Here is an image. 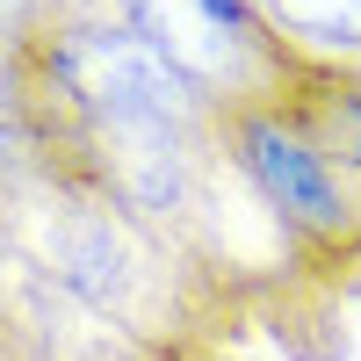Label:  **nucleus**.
Masks as SVG:
<instances>
[{
    "label": "nucleus",
    "instance_id": "obj_1",
    "mask_svg": "<svg viewBox=\"0 0 361 361\" xmlns=\"http://www.w3.org/2000/svg\"><path fill=\"white\" fill-rule=\"evenodd\" d=\"M8 246L44 267L58 289H73L87 311L123 325L159 361H224V340L238 333V296L209 267L137 224L109 188H94L58 145L8 102Z\"/></svg>",
    "mask_w": 361,
    "mask_h": 361
},
{
    "label": "nucleus",
    "instance_id": "obj_2",
    "mask_svg": "<svg viewBox=\"0 0 361 361\" xmlns=\"http://www.w3.org/2000/svg\"><path fill=\"white\" fill-rule=\"evenodd\" d=\"M217 145L246 173L260 209L289 231V246L304 253L311 275L318 282H354V267H361V202L333 173V159L304 137V123L275 94H238V102H217Z\"/></svg>",
    "mask_w": 361,
    "mask_h": 361
},
{
    "label": "nucleus",
    "instance_id": "obj_3",
    "mask_svg": "<svg viewBox=\"0 0 361 361\" xmlns=\"http://www.w3.org/2000/svg\"><path fill=\"white\" fill-rule=\"evenodd\" d=\"M8 354L22 361H159L145 340H130L102 311H87L73 289H58L44 267H29L15 246H8Z\"/></svg>",
    "mask_w": 361,
    "mask_h": 361
},
{
    "label": "nucleus",
    "instance_id": "obj_4",
    "mask_svg": "<svg viewBox=\"0 0 361 361\" xmlns=\"http://www.w3.org/2000/svg\"><path fill=\"white\" fill-rule=\"evenodd\" d=\"M275 44L282 80L296 73H354L361 80V0H253Z\"/></svg>",
    "mask_w": 361,
    "mask_h": 361
},
{
    "label": "nucleus",
    "instance_id": "obj_5",
    "mask_svg": "<svg viewBox=\"0 0 361 361\" xmlns=\"http://www.w3.org/2000/svg\"><path fill=\"white\" fill-rule=\"evenodd\" d=\"M275 102L304 123V137L333 159V173L361 202V80L354 73H296L275 87Z\"/></svg>",
    "mask_w": 361,
    "mask_h": 361
},
{
    "label": "nucleus",
    "instance_id": "obj_6",
    "mask_svg": "<svg viewBox=\"0 0 361 361\" xmlns=\"http://www.w3.org/2000/svg\"><path fill=\"white\" fill-rule=\"evenodd\" d=\"M8 361H22V354H8Z\"/></svg>",
    "mask_w": 361,
    "mask_h": 361
}]
</instances>
